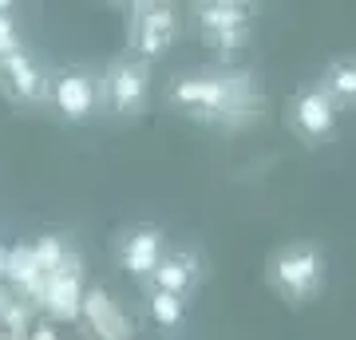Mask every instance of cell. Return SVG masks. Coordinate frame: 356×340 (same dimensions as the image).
<instances>
[{"mask_svg": "<svg viewBox=\"0 0 356 340\" xmlns=\"http://www.w3.org/2000/svg\"><path fill=\"white\" fill-rule=\"evenodd\" d=\"M269 277L289 301H313L325 285V257H321L317 245L309 241H297V245H285V250L273 257V269Z\"/></svg>", "mask_w": 356, "mask_h": 340, "instance_id": "cell-1", "label": "cell"}, {"mask_svg": "<svg viewBox=\"0 0 356 340\" xmlns=\"http://www.w3.org/2000/svg\"><path fill=\"white\" fill-rule=\"evenodd\" d=\"M99 91H107V103L115 115L143 111V103L151 95V67L143 60H115Z\"/></svg>", "mask_w": 356, "mask_h": 340, "instance_id": "cell-2", "label": "cell"}, {"mask_svg": "<svg viewBox=\"0 0 356 340\" xmlns=\"http://www.w3.org/2000/svg\"><path fill=\"white\" fill-rule=\"evenodd\" d=\"M99 99H103L99 79L91 76V72L72 67V72H60V76L51 79V103H56V107H60V115H64V119H72V123L88 119V115L99 107Z\"/></svg>", "mask_w": 356, "mask_h": 340, "instance_id": "cell-3", "label": "cell"}, {"mask_svg": "<svg viewBox=\"0 0 356 340\" xmlns=\"http://www.w3.org/2000/svg\"><path fill=\"white\" fill-rule=\"evenodd\" d=\"M289 123L297 127V135L309 139V143L329 139L332 127H337V103L325 95V88L297 91V99L289 103Z\"/></svg>", "mask_w": 356, "mask_h": 340, "instance_id": "cell-4", "label": "cell"}, {"mask_svg": "<svg viewBox=\"0 0 356 340\" xmlns=\"http://www.w3.org/2000/svg\"><path fill=\"white\" fill-rule=\"evenodd\" d=\"M178 36V8L175 4H143L139 20H135V48H139V60H154L163 56Z\"/></svg>", "mask_w": 356, "mask_h": 340, "instance_id": "cell-5", "label": "cell"}, {"mask_svg": "<svg viewBox=\"0 0 356 340\" xmlns=\"http://www.w3.org/2000/svg\"><path fill=\"white\" fill-rule=\"evenodd\" d=\"M170 99L186 111L198 115H222L234 107V88L229 79H210V76H182L170 88Z\"/></svg>", "mask_w": 356, "mask_h": 340, "instance_id": "cell-6", "label": "cell"}, {"mask_svg": "<svg viewBox=\"0 0 356 340\" xmlns=\"http://www.w3.org/2000/svg\"><path fill=\"white\" fill-rule=\"evenodd\" d=\"M0 76H4V88L13 91L20 103H40L48 95V83H44V72L36 67V60L28 56L24 48L13 51L0 60Z\"/></svg>", "mask_w": 356, "mask_h": 340, "instance_id": "cell-7", "label": "cell"}, {"mask_svg": "<svg viewBox=\"0 0 356 340\" xmlns=\"http://www.w3.org/2000/svg\"><path fill=\"white\" fill-rule=\"evenodd\" d=\"M159 257H163V234L154 226H139L123 238L119 261H123V269H127L131 277H151Z\"/></svg>", "mask_w": 356, "mask_h": 340, "instance_id": "cell-8", "label": "cell"}, {"mask_svg": "<svg viewBox=\"0 0 356 340\" xmlns=\"http://www.w3.org/2000/svg\"><path fill=\"white\" fill-rule=\"evenodd\" d=\"M198 28L206 32V40L229 36V32H245L250 28V4H234V0H210L198 4Z\"/></svg>", "mask_w": 356, "mask_h": 340, "instance_id": "cell-9", "label": "cell"}, {"mask_svg": "<svg viewBox=\"0 0 356 340\" xmlns=\"http://www.w3.org/2000/svg\"><path fill=\"white\" fill-rule=\"evenodd\" d=\"M154 289L159 293H175V297H186V289L194 285V265L186 253H175V257H159V265H154Z\"/></svg>", "mask_w": 356, "mask_h": 340, "instance_id": "cell-10", "label": "cell"}, {"mask_svg": "<svg viewBox=\"0 0 356 340\" xmlns=\"http://www.w3.org/2000/svg\"><path fill=\"white\" fill-rule=\"evenodd\" d=\"M325 95L332 103H356V60H332L329 63V76H325Z\"/></svg>", "mask_w": 356, "mask_h": 340, "instance_id": "cell-11", "label": "cell"}, {"mask_svg": "<svg viewBox=\"0 0 356 340\" xmlns=\"http://www.w3.org/2000/svg\"><path fill=\"white\" fill-rule=\"evenodd\" d=\"M48 305L56 316H72L79 313V281H76V269L72 273H56V285L48 289Z\"/></svg>", "mask_w": 356, "mask_h": 340, "instance_id": "cell-12", "label": "cell"}, {"mask_svg": "<svg viewBox=\"0 0 356 340\" xmlns=\"http://www.w3.org/2000/svg\"><path fill=\"white\" fill-rule=\"evenodd\" d=\"M151 316H154V325H163V328H175L182 325V297H175V293H159L151 289Z\"/></svg>", "mask_w": 356, "mask_h": 340, "instance_id": "cell-13", "label": "cell"}, {"mask_svg": "<svg viewBox=\"0 0 356 340\" xmlns=\"http://www.w3.org/2000/svg\"><path fill=\"white\" fill-rule=\"evenodd\" d=\"M20 51V36H16V20L8 13H0V60Z\"/></svg>", "mask_w": 356, "mask_h": 340, "instance_id": "cell-14", "label": "cell"}]
</instances>
